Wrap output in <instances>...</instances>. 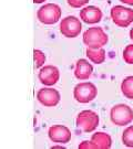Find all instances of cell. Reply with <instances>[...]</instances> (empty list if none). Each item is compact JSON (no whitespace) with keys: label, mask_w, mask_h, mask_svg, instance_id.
Wrapping results in <instances>:
<instances>
[{"label":"cell","mask_w":133,"mask_h":149,"mask_svg":"<svg viewBox=\"0 0 133 149\" xmlns=\"http://www.w3.org/2000/svg\"><path fill=\"white\" fill-rule=\"evenodd\" d=\"M82 40L87 48L99 49L103 48L109 42V37L101 27H92L85 30Z\"/></svg>","instance_id":"1"},{"label":"cell","mask_w":133,"mask_h":149,"mask_svg":"<svg viewBox=\"0 0 133 149\" xmlns=\"http://www.w3.org/2000/svg\"><path fill=\"white\" fill-rule=\"evenodd\" d=\"M62 11L57 3H46L41 6L37 11V19L46 26L56 24L61 19Z\"/></svg>","instance_id":"2"},{"label":"cell","mask_w":133,"mask_h":149,"mask_svg":"<svg viewBox=\"0 0 133 149\" xmlns=\"http://www.w3.org/2000/svg\"><path fill=\"white\" fill-rule=\"evenodd\" d=\"M100 123V117L98 113L85 109L78 114L75 118V125L77 127L80 128L83 133H92L96 129Z\"/></svg>","instance_id":"3"},{"label":"cell","mask_w":133,"mask_h":149,"mask_svg":"<svg viewBox=\"0 0 133 149\" xmlns=\"http://www.w3.org/2000/svg\"><path fill=\"white\" fill-rule=\"evenodd\" d=\"M98 96V88L91 82H81L73 88V97L80 104H87L94 101Z\"/></svg>","instance_id":"4"},{"label":"cell","mask_w":133,"mask_h":149,"mask_svg":"<svg viewBox=\"0 0 133 149\" xmlns=\"http://www.w3.org/2000/svg\"><path fill=\"white\" fill-rule=\"evenodd\" d=\"M110 119L117 126H127L133 122V111L127 104H117L110 111Z\"/></svg>","instance_id":"5"},{"label":"cell","mask_w":133,"mask_h":149,"mask_svg":"<svg viewBox=\"0 0 133 149\" xmlns=\"http://www.w3.org/2000/svg\"><path fill=\"white\" fill-rule=\"evenodd\" d=\"M110 16L113 23L120 28H128L133 22V9L117 5L111 8Z\"/></svg>","instance_id":"6"},{"label":"cell","mask_w":133,"mask_h":149,"mask_svg":"<svg viewBox=\"0 0 133 149\" xmlns=\"http://www.w3.org/2000/svg\"><path fill=\"white\" fill-rule=\"evenodd\" d=\"M60 33L65 38H77L81 33V19L75 16H68L60 22Z\"/></svg>","instance_id":"7"},{"label":"cell","mask_w":133,"mask_h":149,"mask_svg":"<svg viewBox=\"0 0 133 149\" xmlns=\"http://www.w3.org/2000/svg\"><path fill=\"white\" fill-rule=\"evenodd\" d=\"M37 100L44 107H54L60 103L61 95L58 90L48 86V87H42L38 91Z\"/></svg>","instance_id":"8"},{"label":"cell","mask_w":133,"mask_h":149,"mask_svg":"<svg viewBox=\"0 0 133 149\" xmlns=\"http://www.w3.org/2000/svg\"><path fill=\"white\" fill-rule=\"evenodd\" d=\"M38 80L44 86H53L60 80V71L54 65H43L39 70Z\"/></svg>","instance_id":"9"},{"label":"cell","mask_w":133,"mask_h":149,"mask_svg":"<svg viewBox=\"0 0 133 149\" xmlns=\"http://www.w3.org/2000/svg\"><path fill=\"white\" fill-rule=\"evenodd\" d=\"M48 136L50 140L56 144H68L71 140V130L64 125H53L49 128Z\"/></svg>","instance_id":"10"},{"label":"cell","mask_w":133,"mask_h":149,"mask_svg":"<svg viewBox=\"0 0 133 149\" xmlns=\"http://www.w3.org/2000/svg\"><path fill=\"white\" fill-rule=\"evenodd\" d=\"M102 10L96 6H85L80 10V19L87 24H96L102 20Z\"/></svg>","instance_id":"11"},{"label":"cell","mask_w":133,"mask_h":149,"mask_svg":"<svg viewBox=\"0 0 133 149\" xmlns=\"http://www.w3.org/2000/svg\"><path fill=\"white\" fill-rule=\"evenodd\" d=\"M75 79L80 81H85L90 79L93 73V65L85 59H80L77 61L75 68Z\"/></svg>","instance_id":"12"},{"label":"cell","mask_w":133,"mask_h":149,"mask_svg":"<svg viewBox=\"0 0 133 149\" xmlns=\"http://www.w3.org/2000/svg\"><path fill=\"white\" fill-rule=\"evenodd\" d=\"M92 143L98 149H109L112 147V138L109 134L103 132H96L91 136Z\"/></svg>","instance_id":"13"},{"label":"cell","mask_w":133,"mask_h":149,"mask_svg":"<svg viewBox=\"0 0 133 149\" xmlns=\"http://www.w3.org/2000/svg\"><path fill=\"white\" fill-rule=\"evenodd\" d=\"M85 55L89 59V61H91L92 63L94 64L104 63V61L106 59V50L103 48H99V49L87 48V50H85Z\"/></svg>","instance_id":"14"},{"label":"cell","mask_w":133,"mask_h":149,"mask_svg":"<svg viewBox=\"0 0 133 149\" xmlns=\"http://www.w3.org/2000/svg\"><path fill=\"white\" fill-rule=\"evenodd\" d=\"M121 93L125 98L133 100V75L124 77L121 82Z\"/></svg>","instance_id":"15"},{"label":"cell","mask_w":133,"mask_h":149,"mask_svg":"<svg viewBox=\"0 0 133 149\" xmlns=\"http://www.w3.org/2000/svg\"><path fill=\"white\" fill-rule=\"evenodd\" d=\"M121 139L124 146H127L129 148H133V125H130L123 130Z\"/></svg>","instance_id":"16"},{"label":"cell","mask_w":133,"mask_h":149,"mask_svg":"<svg viewBox=\"0 0 133 149\" xmlns=\"http://www.w3.org/2000/svg\"><path fill=\"white\" fill-rule=\"evenodd\" d=\"M33 60H34V66L36 69H41L46 63V54L41 50L34 49L33 50Z\"/></svg>","instance_id":"17"},{"label":"cell","mask_w":133,"mask_h":149,"mask_svg":"<svg viewBox=\"0 0 133 149\" xmlns=\"http://www.w3.org/2000/svg\"><path fill=\"white\" fill-rule=\"evenodd\" d=\"M123 61L127 64H133V44H128L122 53Z\"/></svg>","instance_id":"18"},{"label":"cell","mask_w":133,"mask_h":149,"mask_svg":"<svg viewBox=\"0 0 133 149\" xmlns=\"http://www.w3.org/2000/svg\"><path fill=\"white\" fill-rule=\"evenodd\" d=\"M90 0H67V2H68V5L71 7V8H82V7H84L88 2H89Z\"/></svg>","instance_id":"19"},{"label":"cell","mask_w":133,"mask_h":149,"mask_svg":"<svg viewBox=\"0 0 133 149\" xmlns=\"http://www.w3.org/2000/svg\"><path fill=\"white\" fill-rule=\"evenodd\" d=\"M78 148L79 149H98L96 148V146L93 143H92V140H83L82 143H80V145L78 146Z\"/></svg>","instance_id":"20"},{"label":"cell","mask_w":133,"mask_h":149,"mask_svg":"<svg viewBox=\"0 0 133 149\" xmlns=\"http://www.w3.org/2000/svg\"><path fill=\"white\" fill-rule=\"evenodd\" d=\"M119 1H121V2H122V3H124V5L133 6V0H119Z\"/></svg>","instance_id":"21"},{"label":"cell","mask_w":133,"mask_h":149,"mask_svg":"<svg viewBox=\"0 0 133 149\" xmlns=\"http://www.w3.org/2000/svg\"><path fill=\"white\" fill-rule=\"evenodd\" d=\"M44 1H47V0H33L34 3H43Z\"/></svg>","instance_id":"22"},{"label":"cell","mask_w":133,"mask_h":149,"mask_svg":"<svg viewBox=\"0 0 133 149\" xmlns=\"http://www.w3.org/2000/svg\"><path fill=\"white\" fill-rule=\"evenodd\" d=\"M130 39H131V40L133 41V28L131 29V30H130Z\"/></svg>","instance_id":"23"}]
</instances>
